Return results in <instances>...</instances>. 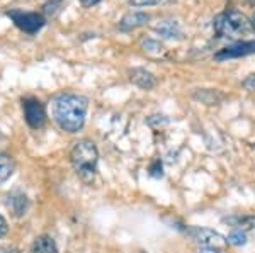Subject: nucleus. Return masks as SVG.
Returning <instances> with one entry per match:
<instances>
[{
	"label": "nucleus",
	"instance_id": "f257e3e1",
	"mask_svg": "<svg viewBox=\"0 0 255 253\" xmlns=\"http://www.w3.org/2000/svg\"><path fill=\"white\" fill-rule=\"evenodd\" d=\"M89 100L84 95L63 92L53 100V119L65 133H79L85 124Z\"/></svg>",
	"mask_w": 255,
	"mask_h": 253
},
{
	"label": "nucleus",
	"instance_id": "f03ea898",
	"mask_svg": "<svg viewBox=\"0 0 255 253\" xmlns=\"http://www.w3.org/2000/svg\"><path fill=\"white\" fill-rule=\"evenodd\" d=\"M70 162L77 177L84 183H92L97 177L99 150L96 143L90 140H80L73 145L70 152Z\"/></svg>",
	"mask_w": 255,
	"mask_h": 253
},
{
	"label": "nucleus",
	"instance_id": "7ed1b4c3",
	"mask_svg": "<svg viewBox=\"0 0 255 253\" xmlns=\"http://www.w3.org/2000/svg\"><path fill=\"white\" fill-rule=\"evenodd\" d=\"M213 29H215L218 38L238 39L252 31V22L242 12L228 9L216 15L215 20H213Z\"/></svg>",
	"mask_w": 255,
	"mask_h": 253
},
{
	"label": "nucleus",
	"instance_id": "20e7f679",
	"mask_svg": "<svg viewBox=\"0 0 255 253\" xmlns=\"http://www.w3.org/2000/svg\"><path fill=\"white\" fill-rule=\"evenodd\" d=\"M7 17L15 24V27H19L20 31L27 32V34H36L46 24V17L41 12H24L19 9H12L7 12Z\"/></svg>",
	"mask_w": 255,
	"mask_h": 253
},
{
	"label": "nucleus",
	"instance_id": "39448f33",
	"mask_svg": "<svg viewBox=\"0 0 255 253\" xmlns=\"http://www.w3.org/2000/svg\"><path fill=\"white\" fill-rule=\"evenodd\" d=\"M186 235L194 243L201 245L203 248H223L228 245V242H226V238L223 235H220L215 230H209V228L187 226Z\"/></svg>",
	"mask_w": 255,
	"mask_h": 253
},
{
	"label": "nucleus",
	"instance_id": "423d86ee",
	"mask_svg": "<svg viewBox=\"0 0 255 253\" xmlns=\"http://www.w3.org/2000/svg\"><path fill=\"white\" fill-rule=\"evenodd\" d=\"M22 112L24 119L31 129H41L46 124V111L44 105L41 104L39 99L36 97H24L22 99Z\"/></svg>",
	"mask_w": 255,
	"mask_h": 253
},
{
	"label": "nucleus",
	"instance_id": "0eeeda50",
	"mask_svg": "<svg viewBox=\"0 0 255 253\" xmlns=\"http://www.w3.org/2000/svg\"><path fill=\"white\" fill-rule=\"evenodd\" d=\"M250 55H255V41H237V43L218 51L215 58L218 61H225L232 58H244V56Z\"/></svg>",
	"mask_w": 255,
	"mask_h": 253
},
{
	"label": "nucleus",
	"instance_id": "6e6552de",
	"mask_svg": "<svg viewBox=\"0 0 255 253\" xmlns=\"http://www.w3.org/2000/svg\"><path fill=\"white\" fill-rule=\"evenodd\" d=\"M150 22V15L146 12H128L126 15H123V19L119 20L118 27L119 31L128 32V31H133L138 29V27H143Z\"/></svg>",
	"mask_w": 255,
	"mask_h": 253
},
{
	"label": "nucleus",
	"instance_id": "1a4fd4ad",
	"mask_svg": "<svg viewBox=\"0 0 255 253\" xmlns=\"http://www.w3.org/2000/svg\"><path fill=\"white\" fill-rule=\"evenodd\" d=\"M129 80L133 82L136 87L143 88V90H151V88L157 85L153 73H150L145 68H133L129 70Z\"/></svg>",
	"mask_w": 255,
	"mask_h": 253
},
{
	"label": "nucleus",
	"instance_id": "9d476101",
	"mask_svg": "<svg viewBox=\"0 0 255 253\" xmlns=\"http://www.w3.org/2000/svg\"><path fill=\"white\" fill-rule=\"evenodd\" d=\"M153 31L165 39H180L182 29L175 20H160L157 26H153Z\"/></svg>",
	"mask_w": 255,
	"mask_h": 253
},
{
	"label": "nucleus",
	"instance_id": "9b49d317",
	"mask_svg": "<svg viewBox=\"0 0 255 253\" xmlns=\"http://www.w3.org/2000/svg\"><path fill=\"white\" fill-rule=\"evenodd\" d=\"M29 253H58V248H56V243L51 236L41 235L32 242Z\"/></svg>",
	"mask_w": 255,
	"mask_h": 253
},
{
	"label": "nucleus",
	"instance_id": "f8f14e48",
	"mask_svg": "<svg viewBox=\"0 0 255 253\" xmlns=\"http://www.w3.org/2000/svg\"><path fill=\"white\" fill-rule=\"evenodd\" d=\"M223 223L230 224L233 230L238 231H250L255 230V214H249V216H232V218L223 219Z\"/></svg>",
	"mask_w": 255,
	"mask_h": 253
},
{
	"label": "nucleus",
	"instance_id": "ddd939ff",
	"mask_svg": "<svg viewBox=\"0 0 255 253\" xmlns=\"http://www.w3.org/2000/svg\"><path fill=\"white\" fill-rule=\"evenodd\" d=\"M14 160L5 153H0V183H3L5 180H9L14 173Z\"/></svg>",
	"mask_w": 255,
	"mask_h": 253
},
{
	"label": "nucleus",
	"instance_id": "4468645a",
	"mask_svg": "<svg viewBox=\"0 0 255 253\" xmlns=\"http://www.w3.org/2000/svg\"><path fill=\"white\" fill-rule=\"evenodd\" d=\"M63 2L65 0H46V2L43 3V7H41V14H43L44 17H55L61 7H63Z\"/></svg>",
	"mask_w": 255,
	"mask_h": 253
},
{
	"label": "nucleus",
	"instance_id": "2eb2a0df",
	"mask_svg": "<svg viewBox=\"0 0 255 253\" xmlns=\"http://www.w3.org/2000/svg\"><path fill=\"white\" fill-rule=\"evenodd\" d=\"M10 201H9V207L12 211H14V214L15 216H22L24 213H26V209H27V199H26V195H17V197H9Z\"/></svg>",
	"mask_w": 255,
	"mask_h": 253
},
{
	"label": "nucleus",
	"instance_id": "dca6fc26",
	"mask_svg": "<svg viewBox=\"0 0 255 253\" xmlns=\"http://www.w3.org/2000/svg\"><path fill=\"white\" fill-rule=\"evenodd\" d=\"M141 46H143V51L148 53V55H151V56H160L163 51H165V48H163L162 44L155 39H143Z\"/></svg>",
	"mask_w": 255,
	"mask_h": 253
},
{
	"label": "nucleus",
	"instance_id": "f3484780",
	"mask_svg": "<svg viewBox=\"0 0 255 253\" xmlns=\"http://www.w3.org/2000/svg\"><path fill=\"white\" fill-rule=\"evenodd\" d=\"M226 242H228V245H233V247H244V245H247V233L245 231L233 230L232 233L226 236Z\"/></svg>",
	"mask_w": 255,
	"mask_h": 253
},
{
	"label": "nucleus",
	"instance_id": "a211bd4d",
	"mask_svg": "<svg viewBox=\"0 0 255 253\" xmlns=\"http://www.w3.org/2000/svg\"><path fill=\"white\" fill-rule=\"evenodd\" d=\"M168 0H129V5L133 7H150V5H160Z\"/></svg>",
	"mask_w": 255,
	"mask_h": 253
},
{
	"label": "nucleus",
	"instance_id": "6ab92c4d",
	"mask_svg": "<svg viewBox=\"0 0 255 253\" xmlns=\"http://www.w3.org/2000/svg\"><path fill=\"white\" fill-rule=\"evenodd\" d=\"M242 87H244L245 90H249V92H255V73L249 75L244 82H242Z\"/></svg>",
	"mask_w": 255,
	"mask_h": 253
},
{
	"label": "nucleus",
	"instance_id": "aec40b11",
	"mask_svg": "<svg viewBox=\"0 0 255 253\" xmlns=\"http://www.w3.org/2000/svg\"><path fill=\"white\" fill-rule=\"evenodd\" d=\"M7 233H9V224H7L5 218L0 214V238H3Z\"/></svg>",
	"mask_w": 255,
	"mask_h": 253
},
{
	"label": "nucleus",
	"instance_id": "412c9836",
	"mask_svg": "<svg viewBox=\"0 0 255 253\" xmlns=\"http://www.w3.org/2000/svg\"><path fill=\"white\" fill-rule=\"evenodd\" d=\"M79 2H80V3H82V5H84V7H87V9H89V7H94V5H97V3L101 2V0H79Z\"/></svg>",
	"mask_w": 255,
	"mask_h": 253
},
{
	"label": "nucleus",
	"instance_id": "4be33fe9",
	"mask_svg": "<svg viewBox=\"0 0 255 253\" xmlns=\"http://www.w3.org/2000/svg\"><path fill=\"white\" fill-rule=\"evenodd\" d=\"M0 253H20V252L14 247H0Z\"/></svg>",
	"mask_w": 255,
	"mask_h": 253
},
{
	"label": "nucleus",
	"instance_id": "5701e85b",
	"mask_svg": "<svg viewBox=\"0 0 255 253\" xmlns=\"http://www.w3.org/2000/svg\"><path fill=\"white\" fill-rule=\"evenodd\" d=\"M199 253H223L220 248H201Z\"/></svg>",
	"mask_w": 255,
	"mask_h": 253
},
{
	"label": "nucleus",
	"instance_id": "b1692460",
	"mask_svg": "<svg viewBox=\"0 0 255 253\" xmlns=\"http://www.w3.org/2000/svg\"><path fill=\"white\" fill-rule=\"evenodd\" d=\"M250 22H252V29L255 31V14L252 15V19H250Z\"/></svg>",
	"mask_w": 255,
	"mask_h": 253
},
{
	"label": "nucleus",
	"instance_id": "393cba45",
	"mask_svg": "<svg viewBox=\"0 0 255 253\" xmlns=\"http://www.w3.org/2000/svg\"><path fill=\"white\" fill-rule=\"evenodd\" d=\"M247 2H249L250 5H255V0H247Z\"/></svg>",
	"mask_w": 255,
	"mask_h": 253
}]
</instances>
